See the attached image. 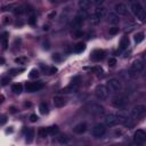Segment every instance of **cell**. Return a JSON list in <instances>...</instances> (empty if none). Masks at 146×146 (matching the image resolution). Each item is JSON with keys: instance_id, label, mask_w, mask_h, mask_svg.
I'll use <instances>...</instances> for the list:
<instances>
[{"instance_id": "obj_30", "label": "cell", "mask_w": 146, "mask_h": 146, "mask_svg": "<svg viewBox=\"0 0 146 146\" xmlns=\"http://www.w3.org/2000/svg\"><path fill=\"white\" fill-rule=\"evenodd\" d=\"M48 132H49V135H56V133H58V127L57 125L49 127L48 128Z\"/></svg>"}, {"instance_id": "obj_23", "label": "cell", "mask_w": 146, "mask_h": 146, "mask_svg": "<svg viewBox=\"0 0 146 146\" xmlns=\"http://www.w3.org/2000/svg\"><path fill=\"white\" fill-rule=\"evenodd\" d=\"M11 90L15 92V94H21L23 91V86L21 83H15L11 86Z\"/></svg>"}, {"instance_id": "obj_28", "label": "cell", "mask_w": 146, "mask_h": 146, "mask_svg": "<svg viewBox=\"0 0 146 146\" xmlns=\"http://www.w3.org/2000/svg\"><path fill=\"white\" fill-rule=\"evenodd\" d=\"M39 110H40V113L41 114H47L48 113V105L46 103H41L39 105Z\"/></svg>"}, {"instance_id": "obj_21", "label": "cell", "mask_w": 146, "mask_h": 146, "mask_svg": "<svg viewBox=\"0 0 146 146\" xmlns=\"http://www.w3.org/2000/svg\"><path fill=\"white\" fill-rule=\"evenodd\" d=\"M33 137H34V129L30 128V129L27 130V132H26V143H27V144L32 143Z\"/></svg>"}, {"instance_id": "obj_41", "label": "cell", "mask_w": 146, "mask_h": 146, "mask_svg": "<svg viewBox=\"0 0 146 146\" xmlns=\"http://www.w3.org/2000/svg\"><path fill=\"white\" fill-rule=\"evenodd\" d=\"M143 60H144V62L146 63V52H145V54L143 55Z\"/></svg>"}, {"instance_id": "obj_27", "label": "cell", "mask_w": 146, "mask_h": 146, "mask_svg": "<svg viewBox=\"0 0 146 146\" xmlns=\"http://www.w3.org/2000/svg\"><path fill=\"white\" fill-rule=\"evenodd\" d=\"M24 71V68L23 67H19V68H10L9 71H8V73L10 74V75H17V74H19L21 72H23Z\"/></svg>"}, {"instance_id": "obj_19", "label": "cell", "mask_w": 146, "mask_h": 146, "mask_svg": "<svg viewBox=\"0 0 146 146\" xmlns=\"http://www.w3.org/2000/svg\"><path fill=\"white\" fill-rule=\"evenodd\" d=\"M8 33L7 32H3L2 33V35H1V46H2V49L5 50V49H7V47H8Z\"/></svg>"}, {"instance_id": "obj_5", "label": "cell", "mask_w": 146, "mask_h": 146, "mask_svg": "<svg viewBox=\"0 0 146 146\" xmlns=\"http://www.w3.org/2000/svg\"><path fill=\"white\" fill-rule=\"evenodd\" d=\"M133 143H135V145H137V146H141L145 141H146V132L144 131V130H141V129H138V130H136L135 131V133H133Z\"/></svg>"}, {"instance_id": "obj_20", "label": "cell", "mask_w": 146, "mask_h": 146, "mask_svg": "<svg viewBox=\"0 0 146 146\" xmlns=\"http://www.w3.org/2000/svg\"><path fill=\"white\" fill-rule=\"evenodd\" d=\"M108 22L112 24H116L119 23V16L115 13H110L108 14Z\"/></svg>"}, {"instance_id": "obj_35", "label": "cell", "mask_w": 146, "mask_h": 146, "mask_svg": "<svg viewBox=\"0 0 146 146\" xmlns=\"http://www.w3.org/2000/svg\"><path fill=\"white\" fill-rule=\"evenodd\" d=\"M10 81V79H9V76H6V78H2L1 79V86H6L8 82Z\"/></svg>"}, {"instance_id": "obj_17", "label": "cell", "mask_w": 146, "mask_h": 146, "mask_svg": "<svg viewBox=\"0 0 146 146\" xmlns=\"http://www.w3.org/2000/svg\"><path fill=\"white\" fill-rule=\"evenodd\" d=\"M128 46H129V38H128L127 35H124V36H122L121 40H120V49L124 50V49L128 48Z\"/></svg>"}, {"instance_id": "obj_31", "label": "cell", "mask_w": 146, "mask_h": 146, "mask_svg": "<svg viewBox=\"0 0 146 146\" xmlns=\"http://www.w3.org/2000/svg\"><path fill=\"white\" fill-rule=\"evenodd\" d=\"M15 63H17V64H25L26 63V58L25 57H16L15 58Z\"/></svg>"}, {"instance_id": "obj_14", "label": "cell", "mask_w": 146, "mask_h": 146, "mask_svg": "<svg viewBox=\"0 0 146 146\" xmlns=\"http://www.w3.org/2000/svg\"><path fill=\"white\" fill-rule=\"evenodd\" d=\"M104 57H105V51L104 50H100V49H96L91 54V59L92 60H96V62L103 59Z\"/></svg>"}, {"instance_id": "obj_26", "label": "cell", "mask_w": 146, "mask_h": 146, "mask_svg": "<svg viewBox=\"0 0 146 146\" xmlns=\"http://www.w3.org/2000/svg\"><path fill=\"white\" fill-rule=\"evenodd\" d=\"M144 39H145V34H144L143 32H139V33H137V34L135 35V42H136V43H140Z\"/></svg>"}, {"instance_id": "obj_13", "label": "cell", "mask_w": 146, "mask_h": 146, "mask_svg": "<svg viewBox=\"0 0 146 146\" xmlns=\"http://www.w3.org/2000/svg\"><path fill=\"white\" fill-rule=\"evenodd\" d=\"M144 66H145V64H144L140 59H136V60L132 62L130 68H131V71H133L135 73H138V72H140V71L144 70Z\"/></svg>"}, {"instance_id": "obj_4", "label": "cell", "mask_w": 146, "mask_h": 146, "mask_svg": "<svg viewBox=\"0 0 146 146\" xmlns=\"http://www.w3.org/2000/svg\"><path fill=\"white\" fill-rule=\"evenodd\" d=\"M95 95L97 97V99L99 100H105L108 97V89L106 86L104 84H98L95 89Z\"/></svg>"}, {"instance_id": "obj_11", "label": "cell", "mask_w": 146, "mask_h": 146, "mask_svg": "<svg viewBox=\"0 0 146 146\" xmlns=\"http://www.w3.org/2000/svg\"><path fill=\"white\" fill-rule=\"evenodd\" d=\"M106 15V8L103 7V6H98L95 10H94V14H92V21L94 22H97L99 19H102L104 16Z\"/></svg>"}, {"instance_id": "obj_16", "label": "cell", "mask_w": 146, "mask_h": 146, "mask_svg": "<svg viewBox=\"0 0 146 146\" xmlns=\"http://www.w3.org/2000/svg\"><path fill=\"white\" fill-rule=\"evenodd\" d=\"M54 105L56 106V107H63L64 105H65V98L63 97V96H55L54 97Z\"/></svg>"}, {"instance_id": "obj_18", "label": "cell", "mask_w": 146, "mask_h": 146, "mask_svg": "<svg viewBox=\"0 0 146 146\" xmlns=\"http://www.w3.org/2000/svg\"><path fill=\"white\" fill-rule=\"evenodd\" d=\"M78 5H79V7H80L81 10H86V9H88L91 6V2L89 0H80L78 2Z\"/></svg>"}, {"instance_id": "obj_15", "label": "cell", "mask_w": 146, "mask_h": 146, "mask_svg": "<svg viewBox=\"0 0 146 146\" xmlns=\"http://www.w3.org/2000/svg\"><path fill=\"white\" fill-rule=\"evenodd\" d=\"M86 130H87V123H86V122H79V123L75 124L74 128H73V131H74L75 133H79V135L86 132Z\"/></svg>"}, {"instance_id": "obj_2", "label": "cell", "mask_w": 146, "mask_h": 146, "mask_svg": "<svg viewBox=\"0 0 146 146\" xmlns=\"http://www.w3.org/2000/svg\"><path fill=\"white\" fill-rule=\"evenodd\" d=\"M132 14L135 15V17L137 19H139L140 22H144L145 18H146V11L144 9V7L141 6L140 2H132L131 3V7H130Z\"/></svg>"}, {"instance_id": "obj_39", "label": "cell", "mask_w": 146, "mask_h": 146, "mask_svg": "<svg viewBox=\"0 0 146 146\" xmlns=\"http://www.w3.org/2000/svg\"><path fill=\"white\" fill-rule=\"evenodd\" d=\"M55 72H57V68H56V67H50L48 73H49V74H54Z\"/></svg>"}, {"instance_id": "obj_10", "label": "cell", "mask_w": 146, "mask_h": 146, "mask_svg": "<svg viewBox=\"0 0 146 146\" xmlns=\"http://www.w3.org/2000/svg\"><path fill=\"white\" fill-rule=\"evenodd\" d=\"M43 88V83L38 81V82H27L25 84V90L27 92H35V91H39L40 89Z\"/></svg>"}, {"instance_id": "obj_38", "label": "cell", "mask_w": 146, "mask_h": 146, "mask_svg": "<svg viewBox=\"0 0 146 146\" xmlns=\"http://www.w3.org/2000/svg\"><path fill=\"white\" fill-rule=\"evenodd\" d=\"M29 23H30V24H32V25L35 23V16H34V15H32V16L30 17V19H29Z\"/></svg>"}, {"instance_id": "obj_24", "label": "cell", "mask_w": 146, "mask_h": 146, "mask_svg": "<svg viewBox=\"0 0 146 146\" xmlns=\"http://www.w3.org/2000/svg\"><path fill=\"white\" fill-rule=\"evenodd\" d=\"M38 135H39V137H41V138H46V137L49 135L48 128H40V129L38 130Z\"/></svg>"}, {"instance_id": "obj_7", "label": "cell", "mask_w": 146, "mask_h": 146, "mask_svg": "<svg viewBox=\"0 0 146 146\" xmlns=\"http://www.w3.org/2000/svg\"><path fill=\"white\" fill-rule=\"evenodd\" d=\"M145 112H146V106H144V105H136L130 111V116L133 117V119H138L141 115H144Z\"/></svg>"}, {"instance_id": "obj_12", "label": "cell", "mask_w": 146, "mask_h": 146, "mask_svg": "<svg viewBox=\"0 0 146 146\" xmlns=\"http://www.w3.org/2000/svg\"><path fill=\"white\" fill-rule=\"evenodd\" d=\"M114 13L119 16V15H121V16H124V15H127V13H128V8H127V6L123 3V2H117L115 6H114Z\"/></svg>"}, {"instance_id": "obj_25", "label": "cell", "mask_w": 146, "mask_h": 146, "mask_svg": "<svg viewBox=\"0 0 146 146\" xmlns=\"http://www.w3.org/2000/svg\"><path fill=\"white\" fill-rule=\"evenodd\" d=\"M58 141H59V144H62V145H66V144L70 143V138H68L66 135H60V136L58 137Z\"/></svg>"}, {"instance_id": "obj_40", "label": "cell", "mask_w": 146, "mask_h": 146, "mask_svg": "<svg viewBox=\"0 0 146 146\" xmlns=\"http://www.w3.org/2000/svg\"><path fill=\"white\" fill-rule=\"evenodd\" d=\"M6 121H7L6 116H5V115H1V122H0V123H1V125H3V124L6 123Z\"/></svg>"}, {"instance_id": "obj_8", "label": "cell", "mask_w": 146, "mask_h": 146, "mask_svg": "<svg viewBox=\"0 0 146 146\" xmlns=\"http://www.w3.org/2000/svg\"><path fill=\"white\" fill-rule=\"evenodd\" d=\"M128 104V99L124 96H116L112 99V105L116 108H124Z\"/></svg>"}, {"instance_id": "obj_33", "label": "cell", "mask_w": 146, "mask_h": 146, "mask_svg": "<svg viewBox=\"0 0 146 146\" xmlns=\"http://www.w3.org/2000/svg\"><path fill=\"white\" fill-rule=\"evenodd\" d=\"M16 14H23L25 10H24V7L23 6H19V7H17V8H15V10H14Z\"/></svg>"}, {"instance_id": "obj_34", "label": "cell", "mask_w": 146, "mask_h": 146, "mask_svg": "<svg viewBox=\"0 0 146 146\" xmlns=\"http://www.w3.org/2000/svg\"><path fill=\"white\" fill-rule=\"evenodd\" d=\"M117 32H119V27H116V26H113L110 29V34H116Z\"/></svg>"}, {"instance_id": "obj_29", "label": "cell", "mask_w": 146, "mask_h": 146, "mask_svg": "<svg viewBox=\"0 0 146 146\" xmlns=\"http://www.w3.org/2000/svg\"><path fill=\"white\" fill-rule=\"evenodd\" d=\"M90 108H91V112H95V113H102L103 110H104L102 106L96 105V104H92V105L90 106Z\"/></svg>"}, {"instance_id": "obj_1", "label": "cell", "mask_w": 146, "mask_h": 146, "mask_svg": "<svg viewBox=\"0 0 146 146\" xmlns=\"http://www.w3.org/2000/svg\"><path fill=\"white\" fill-rule=\"evenodd\" d=\"M127 116H124L123 114L121 113H108L105 115V124L108 125V127H114V125H117L120 123H124L127 121Z\"/></svg>"}, {"instance_id": "obj_3", "label": "cell", "mask_w": 146, "mask_h": 146, "mask_svg": "<svg viewBox=\"0 0 146 146\" xmlns=\"http://www.w3.org/2000/svg\"><path fill=\"white\" fill-rule=\"evenodd\" d=\"M106 87H107L108 91H111V92H117V91H120L122 89V83H121V81L119 79L113 78V79H110L106 82Z\"/></svg>"}, {"instance_id": "obj_37", "label": "cell", "mask_w": 146, "mask_h": 146, "mask_svg": "<svg viewBox=\"0 0 146 146\" xmlns=\"http://www.w3.org/2000/svg\"><path fill=\"white\" fill-rule=\"evenodd\" d=\"M38 119H39V117H38L36 114H31V115H30V121H31V122H35V121H38Z\"/></svg>"}, {"instance_id": "obj_9", "label": "cell", "mask_w": 146, "mask_h": 146, "mask_svg": "<svg viewBox=\"0 0 146 146\" xmlns=\"http://www.w3.org/2000/svg\"><path fill=\"white\" fill-rule=\"evenodd\" d=\"M87 17V13H86V10H81L74 18H73V22H72V26L73 27H75V29H78V27H80L81 25H82V23H83V21H84V18Z\"/></svg>"}, {"instance_id": "obj_36", "label": "cell", "mask_w": 146, "mask_h": 146, "mask_svg": "<svg viewBox=\"0 0 146 146\" xmlns=\"http://www.w3.org/2000/svg\"><path fill=\"white\" fill-rule=\"evenodd\" d=\"M115 64H116V59L113 58V57H111V58L108 59V65H110V66H114Z\"/></svg>"}, {"instance_id": "obj_32", "label": "cell", "mask_w": 146, "mask_h": 146, "mask_svg": "<svg viewBox=\"0 0 146 146\" xmlns=\"http://www.w3.org/2000/svg\"><path fill=\"white\" fill-rule=\"evenodd\" d=\"M39 76V71L38 70H35V68H33V70H31V72H30V78H38Z\"/></svg>"}, {"instance_id": "obj_6", "label": "cell", "mask_w": 146, "mask_h": 146, "mask_svg": "<svg viewBox=\"0 0 146 146\" xmlns=\"http://www.w3.org/2000/svg\"><path fill=\"white\" fill-rule=\"evenodd\" d=\"M92 136L95 138H102L105 133H106V125L103 124V123H97L94 128H92V131H91Z\"/></svg>"}, {"instance_id": "obj_22", "label": "cell", "mask_w": 146, "mask_h": 146, "mask_svg": "<svg viewBox=\"0 0 146 146\" xmlns=\"http://www.w3.org/2000/svg\"><path fill=\"white\" fill-rule=\"evenodd\" d=\"M84 49H86V44H84V43H82V42L76 43V44L74 46V48H73L74 52H82Z\"/></svg>"}]
</instances>
